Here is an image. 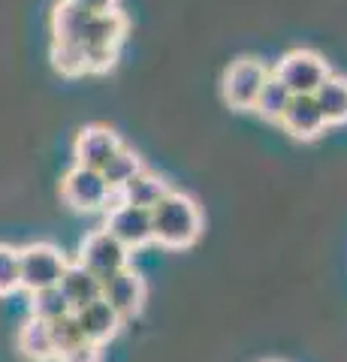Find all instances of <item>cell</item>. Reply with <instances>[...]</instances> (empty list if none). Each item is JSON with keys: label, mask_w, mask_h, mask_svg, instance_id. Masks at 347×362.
Segmentation results:
<instances>
[{"label": "cell", "mask_w": 347, "mask_h": 362, "mask_svg": "<svg viewBox=\"0 0 347 362\" xmlns=\"http://www.w3.org/2000/svg\"><path fill=\"white\" fill-rule=\"evenodd\" d=\"M199 235H203V209L184 190H172L151 209V242L160 247L184 251L196 245Z\"/></svg>", "instance_id": "6da1fadb"}, {"label": "cell", "mask_w": 347, "mask_h": 362, "mask_svg": "<svg viewBox=\"0 0 347 362\" xmlns=\"http://www.w3.org/2000/svg\"><path fill=\"white\" fill-rule=\"evenodd\" d=\"M127 30H130V21L121 9L88 16L79 37V45L85 49V58H88V73H109L118 64L121 42H124Z\"/></svg>", "instance_id": "7a4b0ae2"}, {"label": "cell", "mask_w": 347, "mask_h": 362, "mask_svg": "<svg viewBox=\"0 0 347 362\" xmlns=\"http://www.w3.org/2000/svg\"><path fill=\"white\" fill-rule=\"evenodd\" d=\"M329 64L320 52L314 49H293L287 52L278 66L272 70V76L281 82L293 97H305V94H314V90L329 78Z\"/></svg>", "instance_id": "3957f363"}, {"label": "cell", "mask_w": 347, "mask_h": 362, "mask_svg": "<svg viewBox=\"0 0 347 362\" xmlns=\"http://www.w3.org/2000/svg\"><path fill=\"white\" fill-rule=\"evenodd\" d=\"M66 259L58 247L49 242H33L18 251V272H21V290L40 293L61 284V275L66 269Z\"/></svg>", "instance_id": "277c9868"}, {"label": "cell", "mask_w": 347, "mask_h": 362, "mask_svg": "<svg viewBox=\"0 0 347 362\" xmlns=\"http://www.w3.org/2000/svg\"><path fill=\"white\" fill-rule=\"evenodd\" d=\"M269 76H272V70L257 58L233 61L227 66V73H223V82H220V94H223V100H227V106L239 109V112L254 109L257 97H260V90H263Z\"/></svg>", "instance_id": "5b68a950"}, {"label": "cell", "mask_w": 347, "mask_h": 362, "mask_svg": "<svg viewBox=\"0 0 347 362\" xmlns=\"http://www.w3.org/2000/svg\"><path fill=\"white\" fill-rule=\"evenodd\" d=\"M76 263L85 266L103 284V281H109L112 275H118L121 269L130 266V251L118 239H112L106 230H94L82 239Z\"/></svg>", "instance_id": "8992f818"}, {"label": "cell", "mask_w": 347, "mask_h": 362, "mask_svg": "<svg viewBox=\"0 0 347 362\" xmlns=\"http://www.w3.org/2000/svg\"><path fill=\"white\" fill-rule=\"evenodd\" d=\"M112 187L97 169L73 166L61 181V199L73 211H106Z\"/></svg>", "instance_id": "52a82bcc"}, {"label": "cell", "mask_w": 347, "mask_h": 362, "mask_svg": "<svg viewBox=\"0 0 347 362\" xmlns=\"http://www.w3.org/2000/svg\"><path fill=\"white\" fill-rule=\"evenodd\" d=\"M145 296H148V287H145V278L136 269H121L118 275H112L109 281H103V293L100 299L109 302V308L115 311L121 320L127 317H136L145 305Z\"/></svg>", "instance_id": "ba28073f"}, {"label": "cell", "mask_w": 347, "mask_h": 362, "mask_svg": "<svg viewBox=\"0 0 347 362\" xmlns=\"http://www.w3.org/2000/svg\"><path fill=\"white\" fill-rule=\"evenodd\" d=\"M121 136L106 127V124H88V127L79 130L73 142V157H76V166H88V169H103L109 163V157L121 148Z\"/></svg>", "instance_id": "9c48e42d"}, {"label": "cell", "mask_w": 347, "mask_h": 362, "mask_svg": "<svg viewBox=\"0 0 347 362\" xmlns=\"http://www.w3.org/2000/svg\"><path fill=\"white\" fill-rule=\"evenodd\" d=\"M103 230L112 239H118L127 251H139V247L151 245V211L136 209V206H118L106 211Z\"/></svg>", "instance_id": "30bf717a"}, {"label": "cell", "mask_w": 347, "mask_h": 362, "mask_svg": "<svg viewBox=\"0 0 347 362\" xmlns=\"http://www.w3.org/2000/svg\"><path fill=\"white\" fill-rule=\"evenodd\" d=\"M281 130L290 133L293 139L299 142H314L327 133V121H323L320 109L314 103V97L305 94V97H290V103L281 115Z\"/></svg>", "instance_id": "8fae6325"}, {"label": "cell", "mask_w": 347, "mask_h": 362, "mask_svg": "<svg viewBox=\"0 0 347 362\" xmlns=\"http://www.w3.org/2000/svg\"><path fill=\"white\" fill-rule=\"evenodd\" d=\"M73 317H76V323H79L85 341L97 344V347H103L106 341H112V338L121 332V323H124L115 311L109 308V302H103V299H97L91 305H85V308L73 311Z\"/></svg>", "instance_id": "7c38bea8"}, {"label": "cell", "mask_w": 347, "mask_h": 362, "mask_svg": "<svg viewBox=\"0 0 347 362\" xmlns=\"http://www.w3.org/2000/svg\"><path fill=\"white\" fill-rule=\"evenodd\" d=\"M170 194H172L170 178L160 175V173H151V169H142L136 178L121 187L124 206H136V209H145V211H151L163 197H170Z\"/></svg>", "instance_id": "4fadbf2b"}, {"label": "cell", "mask_w": 347, "mask_h": 362, "mask_svg": "<svg viewBox=\"0 0 347 362\" xmlns=\"http://www.w3.org/2000/svg\"><path fill=\"white\" fill-rule=\"evenodd\" d=\"M16 347L28 362H54L58 359V350H54L49 323L37 320V317H28V320L18 326Z\"/></svg>", "instance_id": "5bb4252c"}, {"label": "cell", "mask_w": 347, "mask_h": 362, "mask_svg": "<svg viewBox=\"0 0 347 362\" xmlns=\"http://www.w3.org/2000/svg\"><path fill=\"white\" fill-rule=\"evenodd\" d=\"M58 290L64 293V299L70 302V308L79 311V308H85V305H91V302L100 299V293H103V284H100V281H97L85 266L66 263Z\"/></svg>", "instance_id": "9a60e30c"}, {"label": "cell", "mask_w": 347, "mask_h": 362, "mask_svg": "<svg viewBox=\"0 0 347 362\" xmlns=\"http://www.w3.org/2000/svg\"><path fill=\"white\" fill-rule=\"evenodd\" d=\"M311 97H314L327 127H341V124H347V78L344 76L329 73V78Z\"/></svg>", "instance_id": "2e32d148"}, {"label": "cell", "mask_w": 347, "mask_h": 362, "mask_svg": "<svg viewBox=\"0 0 347 362\" xmlns=\"http://www.w3.org/2000/svg\"><path fill=\"white\" fill-rule=\"evenodd\" d=\"M88 9L70 4V0H61L52 13V37L54 42H79L82 37V28L88 21Z\"/></svg>", "instance_id": "e0dca14e"}, {"label": "cell", "mask_w": 347, "mask_h": 362, "mask_svg": "<svg viewBox=\"0 0 347 362\" xmlns=\"http://www.w3.org/2000/svg\"><path fill=\"white\" fill-rule=\"evenodd\" d=\"M142 169H145L142 157L133 151V148H127V145H121V148L109 157V163L100 169V175L106 178V185H109L112 190H121V187L127 185V181L136 178Z\"/></svg>", "instance_id": "ac0fdd59"}, {"label": "cell", "mask_w": 347, "mask_h": 362, "mask_svg": "<svg viewBox=\"0 0 347 362\" xmlns=\"http://www.w3.org/2000/svg\"><path fill=\"white\" fill-rule=\"evenodd\" d=\"M290 90L278 82L275 76H269L266 78V85H263V90H260V97H257V103H254V112L260 115L263 121H269V124H278L281 121V115H284V109H287V103H290Z\"/></svg>", "instance_id": "d6986e66"}, {"label": "cell", "mask_w": 347, "mask_h": 362, "mask_svg": "<svg viewBox=\"0 0 347 362\" xmlns=\"http://www.w3.org/2000/svg\"><path fill=\"white\" fill-rule=\"evenodd\" d=\"M66 314H73V308H70V302L64 299V293L58 287L30 293V317H37V320H42V323H54Z\"/></svg>", "instance_id": "ffe728a7"}, {"label": "cell", "mask_w": 347, "mask_h": 362, "mask_svg": "<svg viewBox=\"0 0 347 362\" xmlns=\"http://www.w3.org/2000/svg\"><path fill=\"white\" fill-rule=\"evenodd\" d=\"M52 66L66 78H79L88 73V58L79 42H52Z\"/></svg>", "instance_id": "44dd1931"}, {"label": "cell", "mask_w": 347, "mask_h": 362, "mask_svg": "<svg viewBox=\"0 0 347 362\" xmlns=\"http://www.w3.org/2000/svg\"><path fill=\"white\" fill-rule=\"evenodd\" d=\"M49 329H52V341H54V350H58V354H66V350L85 344V335H82V329H79V323H76L73 314H66V317H61V320L49 323Z\"/></svg>", "instance_id": "7402d4cb"}, {"label": "cell", "mask_w": 347, "mask_h": 362, "mask_svg": "<svg viewBox=\"0 0 347 362\" xmlns=\"http://www.w3.org/2000/svg\"><path fill=\"white\" fill-rule=\"evenodd\" d=\"M16 290H21L18 251L9 245H0V296H13Z\"/></svg>", "instance_id": "603a6c76"}, {"label": "cell", "mask_w": 347, "mask_h": 362, "mask_svg": "<svg viewBox=\"0 0 347 362\" xmlns=\"http://www.w3.org/2000/svg\"><path fill=\"white\" fill-rule=\"evenodd\" d=\"M54 362H103V350H100L97 344H79L73 350H66V354H58V359Z\"/></svg>", "instance_id": "cb8c5ba5"}, {"label": "cell", "mask_w": 347, "mask_h": 362, "mask_svg": "<svg viewBox=\"0 0 347 362\" xmlns=\"http://www.w3.org/2000/svg\"><path fill=\"white\" fill-rule=\"evenodd\" d=\"M70 4L88 9V13H112V9H118L121 0H70Z\"/></svg>", "instance_id": "d4e9b609"}, {"label": "cell", "mask_w": 347, "mask_h": 362, "mask_svg": "<svg viewBox=\"0 0 347 362\" xmlns=\"http://www.w3.org/2000/svg\"><path fill=\"white\" fill-rule=\"evenodd\" d=\"M266 362H281V359H266Z\"/></svg>", "instance_id": "484cf974"}]
</instances>
